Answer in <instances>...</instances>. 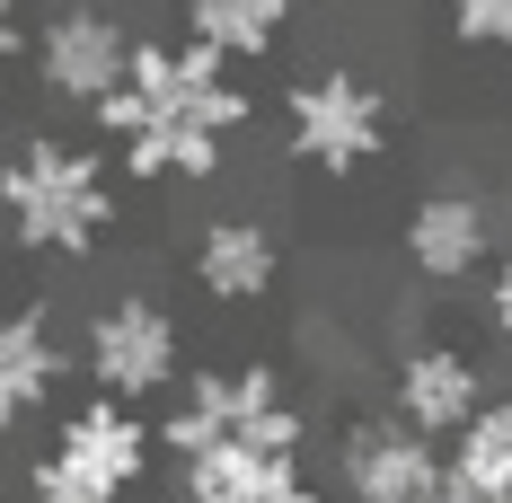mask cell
<instances>
[{"label":"cell","mask_w":512,"mask_h":503,"mask_svg":"<svg viewBox=\"0 0 512 503\" xmlns=\"http://www.w3.org/2000/svg\"><path fill=\"white\" fill-rule=\"evenodd\" d=\"M442 27L477 53H512V0H442Z\"/></svg>","instance_id":"16"},{"label":"cell","mask_w":512,"mask_h":503,"mask_svg":"<svg viewBox=\"0 0 512 503\" xmlns=\"http://www.w3.org/2000/svg\"><path fill=\"white\" fill-rule=\"evenodd\" d=\"M486 327L512 345V256H495V265H486Z\"/></svg>","instance_id":"17"},{"label":"cell","mask_w":512,"mask_h":503,"mask_svg":"<svg viewBox=\"0 0 512 503\" xmlns=\"http://www.w3.org/2000/svg\"><path fill=\"white\" fill-rule=\"evenodd\" d=\"M336 495L345 503H442V451L398 415H354L336 442Z\"/></svg>","instance_id":"7"},{"label":"cell","mask_w":512,"mask_h":503,"mask_svg":"<svg viewBox=\"0 0 512 503\" xmlns=\"http://www.w3.org/2000/svg\"><path fill=\"white\" fill-rule=\"evenodd\" d=\"M389 133H398L389 98L362 71H345V62H327V71L309 62L301 80L283 89V142L318 177H362L371 159H389Z\"/></svg>","instance_id":"5"},{"label":"cell","mask_w":512,"mask_h":503,"mask_svg":"<svg viewBox=\"0 0 512 503\" xmlns=\"http://www.w3.org/2000/svg\"><path fill=\"white\" fill-rule=\"evenodd\" d=\"M186 36L221 62H265L292 36V0H186Z\"/></svg>","instance_id":"15"},{"label":"cell","mask_w":512,"mask_h":503,"mask_svg":"<svg viewBox=\"0 0 512 503\" xmlns=\"http://www.w3.org/2000/svg\"><path fill=\"white\" fill-rule=\"evenodd\" d=\"M159 459V433L142 406L89 398L53 424V442L27 468V503H133Z\"/></svg>","instance_id":"4"},{"label":"cell","mask_w":512,"mask_h":503,"mask_svg":"<svg viewBox=\"0 0 512 503\" xmlns=\"http://www.w3.org/2000/svg\"><path fill=\"white\" fill-rule=\"evenodd\" d=\"M442 495L451 503H512V398H477V415L451 433Z\"/></svg>","instance_id":"14"},{"label":"cell","mask_w":512,"mask_h":503,"mask_svg":"<svg viewBox=\"0 0 512 503\" xmlns=\"http://www.w3.org/2000/svg\"><path fill=\"white\" fill-rule=\"evenodd\" d=\"M477 398H486V371L460 345H407L398 371H389V415L415 424L424 442H451L468 415H477Z\"/></svg>","instance_id":"11"},{"label":"cell","mask_w":512,"mask_h":503,"mask_svg":"<svg viewBox=\"0 0 512 503\" xmlns=\"http://www.w3.org/2000/svg\"><path fill=\"white\" fill-rule=\"evenodd\" d=\"M27 62V18H18V0H0V80Z\"/></svg>","instance_id":"18"},{"label":"cell","mask_w":512,"mask_h":503,"mask_svg":"<svg viewBox=\"0 0 512 503\" xmlns=\"http://www.w3.org/2000/svg\"><path fill=\"white\" fill-rule=\"evenodd\" d=\"M80 371L98 380V398L151 406V398H168L177 371H186V327H177L151 292H115V301H98L89 327H80Z\"/></svg>","instance_id":"6"},{"label":"cell","mask_w":512,"mask_h":503,"mask_svg":"<svg viewBox=\"0 0 512 503\" xmlns=\"http://www.w3.org/2000/svg\"><path fill=\"white\" fill-rule=\"evenodd\" d=\"M442 503H451V495H442Z\"/></svg>","instance_id":"19"},{"label":"cell","mask_w":512,"mask_h":503,"mask_svg":"<svg viewBox=\"0 0 512 503\" xmlns=\"http://www.w3.org/2000/svg\"><path fill=\"white\" fill-rule=\"evenodd\" d=\"M0 212H9V239L27 256H89L124 221L106 159L62 142V133H27L0 159Z\"/></svg>","instance_id":"1"},{"label":"cell","mask_w":512,"mask_h":503,"mask_svg":"<svg viewBox=\"0 0 512 503\" xmlns=\"http://www.w3.org/2000/svg\"><path fill=\"white\" fill-rule=\"evenodd\" d=\"M195 283H204L221 309H248L283 283V239L256 221V212H212L195 230Z\"/></svg>","instance_id":"12"},{"label":"cell","mask_w":512,"mask_h":503,"mask_svg":"<svg viewBox=\"0 0 512 503\" xmlns=\"http://www.w3.org/2000/svg\"><path fill=\"white\" fill-rule=\"evenodd\" d=\"M98 133L115 142V133H133V124H177V133H239V124H256V98L239 89V71L221 62L212 45H168V36H133V53H124V80L106 89L98 106Z\"/></svg>","instance_id":"2"},{"label":"cell","mask_w":512,"mask_h":503,"mask_svg":"<svg viewBox=\"0 0 512 503\" xmlns=\"http://www.w3.org/2000/svg\"><path fill=\"white\" fill-rule=\"evenodd\" d=\"M177 503H336L309 486L301 451L283 442H212L177 459Z\"/></svg>","instance_id":"10"},{"label":"cell","mask_w":512,"mask_h":503,"mask_svg":"<svg viewBox=\"0 0 512 503\" xmlns=\"http://www.w3.org/2000/svg\"><path fill=\"white\" fill-rule=\"evenodd\" d=\"M151 433H159L168 459L212 451V442H283V451H309V406L283 389L274 362H204V371H177V406Z\"/></svg>","instance_id":"3"},{"label":"cell","mask_w":512,"mask_h":503,"mask_svg":"<svg viewBox=\"0 0 512 503\" xmlns=\"http://www.w3.org/2000/svg\"><path fill=\"white\" fill-rule=\"evenodd\" d=\"M407 265L424 283H442V292L477 283V274L495 265V195H486V186H433V195H415Z\"/></svg>","instance_id":"9"},{"label":"cell","mask_w":512,"mask_h":503,"mask_svg":"<svg viewBox=\"0 0 512 503\" xmlns=\"http://www.w3.org/2000/svg\"><path fill=\"white\" fill-rule=\"evenodd\" d=\"M62 371H71V353L53 336V318L27 301H0V433L36 424L62 389Z\"/></svg>","instance_id":"13"},{"label":"cell","mask_w":512,"mask_h":503,"mask_svg":"<svg viewBox=\"0 0 512 503\" xmlns=\"http://www.w3.org/2000/svg\"><path fill=\"white\" fill-rule=\"evenodd\" d=\"M124 53H133V27L115 9H89V0H62L45 27H36V89L62 106H98L115 80H124Z\"/></svg>","instance_id":"8"}]
</instances>
